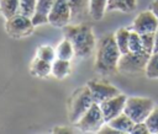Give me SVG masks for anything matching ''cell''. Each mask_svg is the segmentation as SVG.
<instances>
[{
    "instance_id": "cell-27",
    "label": "cell",
    "mask_w": 158,
    "mask_h": 134,
    "mask_svg": "<svg viewBox=\"0 0 158 134\" xmlns=\"http://www.w3.org/2000/svg\"><path fill=\"white\" fill-rule=\"evenodd\" d=\"M141 38H142L143 49L149 52V53H153V48H154V32L141 34Z\"/></svg>"
},
{
    "instance_id": "cell-26",
    "label": "cell",
    "mask_w": 158,
    "mask_h": 134,
    "mask_svg": "<svg viewBox=\"0 0 158 134\" xmlns=\"http://www.w3.org/2000/svg\"><path fill=\"white\" fill-rule=\"evenodd\" d=\"M37 57L41 58V59H43V60H46V61L52 63L54 60V50L49 45H41L38 48Z\"/></svg>"
},
{
    "instance_id": "cell-21",
    "label": "cell",
    "mask_w": 158,
    "mask_h": 134,
    "mask_svg": "<svg viewBox=\"0 0 158 134\" xmlns=\"http://www.w3.org/2000/svg\"><path fill=\"white\" fill-rule=\"evenodd\" d=\"M57 58L60 59H65V60H70L75 54H74V48L73 44L70 43L69 39L64 38L57 47V52H56Z\"/></svg>"
},
{
    "instance_id": "cell-25",
    "label": "cell",
    "mask_w": 158,
    "mask_h": 134,
    "mask_svg": "<svg viewBox=\"0 0 158 134\" xmlns=\"http://www.w3.org/2000/svg\"><path fill=\"white\" fill-rule=\"evenodd\" d=\"M144 123L148 127L149 133L158 134V107H154L152 109V112L149 113V116L147 117Z\"/></svg>"
},
{
    "instance_id": "cell-2",
    "label": "cell",
    "mask_w": 158,
    "mask_h": 134,
    "mask_svg": "<svg viewBox=\"0 0 158 134\" xmlns=\"http://www.w3.org/2000/svg\"><path fill=\"white\" fill-rule=\"evenodd\" d=\"M63 33L70 41L78 58H88L95 48V37L89 23H74L63 27Z\"/></svg>"
},
{
    "instance_id": "cell-23",
    "label": "cell",
    "mask_w": 158,
    "mask_h": 134,
    "mask_svg": "<svg viewBox=\"0 0 158 134\" xmlns=\"http://www.w3.org/2000/svg\"><path fill=\"white\" fill-rule=\"evenodd\" d=\"M36 2H37V0H20L19 14L27 16V17H32L35 14Z\"/></svg>"
},
{
    "instance_id": "cell-22",
    "label": "cell",
    "mask_w": 158,
    "mask_h": 134,
    "mask_svg": "<svg viewBox=\"0 0 158 134\" xmlns=\"http://www.w3.org/2000/svg\"><path fill=\"white\" fill-rule=\"evenodd\" d=\"M144 73L148 79H158V52H153L151 54Z\"/></svg>"
},
{
    "instance_id": "cell-6",
    "label": "cell",
    "mask_w": 158,
    "mask_h": 134,
    "mask_svg": "<svg viewBox=\"0 0 158 134\" xmlns=\"http://www.w3.org/2000/svg\"><path fill=\"white\" fill-rule=\"evenodd\" d=\"M105 118L102 114V111L100 108V104L94 102L89 109L83 114V117L75 123L77 128L80 132L84 133H95L99 132L100 128L105 124Z\"/></svg>"
},
{
    "instance_id": "cell-16",
    "label": "cell",
    "mask_w": 158,
    "mask_h": 134,
    "mask_svg": "<svg viewBox=\"0 0 158 134\" xmlns=\"http://www.w3.org/2000/svg\"><path fill=\"white\" fill-rule=\"evenodd\" d=\"M130 33L131 30L126 27H121L115 32V41L117 43V47L121 52V54H125L128 50V41H130Z\"/></svg>"
},
{
    "instance_id": "cell-3",
    "label": "cell",
    "mask_w": 158,
    "mask_h": 134,
    "mask_svg": "<svg viewBox=\"0 0 158 134\" xmlns=\"http://www.w3.org/2000/svg\"><path fill=\"white\" fill-rule=\"evenodd\" d=\"M93 103L94 101L89 87L88 86L79 87L72 95L69 101V120L75 124Z\"/></svg>"
},
{
    "instance_id": "cell-1",
    "label": "cell",
    "mask_w": 158,
    "mask_h": 134,
    "mask_svg": "<svg viewBox=\"0 0 158 134\" xmlns=\"http://www.w3.org/2000/svg\"><path fill=\"white\" fill-rule=\"evenodd\" d=\"M121 52L115 41V34L107 33L102 36L96 45L95 70L101 75H109L117 70Z\"/></svg>"
},
{
    "instance_id": "cell-24",
    "label": "cell",
    "mask_w": 158,
    "mask_h": 134,
    "mask_svg": "<svg viewBox=\"0 0 158 134\" xmlns=\"http://www.w3.org/2000/svg\"><path fill=\"white\" fill-rule=\"evenodd\" d=\"M128 50L130 52H141V50H143V44H142L141 34L135 32L133 30H131V33H130Z\"/></svg>"
},
{
    "instance_id": "cell-13",
    "label": "cell",
    "mask_w": 158,
    "mask_h": 134,
    "mask_svg": "<svg viewBox=\"0 0 158 134\" xmlns=\"http://www.w3.org/2000/svg\"><path fill=\"white\" fill-rule=\"evenodd\" d=\"M72 17L74 23H80V20L89 12V0H68Z\"/></svg>"
},
{
    "instance_id": "cell-9",
    "label": "cell",
    "mask_w": 158,
    "mask_h": 134,
    "mask_svg": "<svg viewBox=\"0 0 158 134\" xmlns=\"http://www.w3.org/2000/svg\"><path fill=\"white\" fill-rule=\"evenodd\" d=\"M88 87L91 92L93 96V101L96 103H101L107 98H111L116 95H118V90L112 86L111 84L106 82V81H98V80H93L88 82Z\"/></svg>"
},
{
    "instance_id": "cell-5",
    "label": "cell",
    "mask_w": 158,
    "mask_h": 134,
    "mask_svg": "<svg viewBox=\"0 0 158 134\" xmlns=\"http://www.w3.org/2000/svg\"><path fill=\"white\" fill-rule=\"evenodd\" d=\"M151 54L152 53H149L144 49L141 52H127L125 54H121L118 64H117V70L121 73L144 71Z\"/></svg>"
},
{
    "instance_id": "cell-31",
    "label": "cell",
    "mask_w": 158,
    "mask_h": 134,
    "mask_svg": "<svg viewBox=\"0 0 158 134\" xmlns=\"http://www.w3.org/2000/svg\"><path fill=\"white\" fill-rule=\"evenodd\" d=\"M53 132H56V133H57V132H65V133H72L73 130H70V129H54Z\"/></svg>"
},
{
    "instance_id": "cell-14",
    "label": "cell",
    "mask_w": 158,
    "mask_h": 134,
    "mask_svg": "<svg viewBox=\"0 0 158 134\" xmlns=\"http://www.w3.org/2000/svg\"><path fill=\"white\" fill-rule=\"evenodd\" d=\"M112 128H115L116 130H118L120 133H131L135 125V122L125 113L122 112L121 114H118L117 117L112 118L111 120L107 122Z\"/></svg>"
},
{
    "instance_id": "cell-19",
    "label": "cell",
    "mask_w": 158,
    "mask_h": 134,
    "mask_svg": "<svg viewBox=\"0 0 158 134\" xmlns=\"http://www.w3.org/2000/svg\"><path fill=\"white\" fill-rule=\"evenodd\" d=\"M69 69H70L69 60L56 58L52 61V74L57 79H63L64 76H67L69 73Z\"/></svg>"
},
{
    "instance_id": "cell-28",
    "label": "cell",
    "mask_w": 158,
    "mask_h": 134,
    "mask_svg": "<svg viewBox=\"0 0 158 134\" xmlns=\"http://www.w3.org/2000/svg\"><path fill=\"white\" fill-rule=\"evenodd\" d=\"M131 133H133V134H149V130H148V127L146 125L144 122H139V123H135Z\"/></svg>"
},
{
    "instance_id": "cell-4",
    "label": "cell",
    "mask_w": 158,
    "mask_h": 134,
    "mask_svg": "<svg viewBox=\"0 0 158 134\" xmlns=\"http://www.w3.org/2000/svg\"><path fill=\"white\" fill-rule=\"evenodd\" d=\"M154 108V103L151 98L146 97H127L123 112L135 122H144L152 109Z\"/></svg>"
},
{
    "instance_id": "cell-12",
    "label": "cell",
    "mask_w": 158,
    "mask_h": 134,
    "mask_svg": "<svg viewBox=\"0 0 158 134\" xmlns=\"http://www.w3.org/2000/svg\"><path fill=\"white\" fill-rule=\"evenodd\" d=\"M54 1L56 0H37L35 14L31 17L32 23L35 25V27L48 22V15L52 10V6H53Z\"/></svg>"
},
{
    "instance_id": "cell-15",
    "label": "cell",
    "mask_w": 158,
    "mask_h": 134,
    "mask_svg": "<svg viewBox=\"0 0 158 134\" xmlns=\"http://www.w3.org/2000/svg\"><path fill=\"white\" fill-rule=\"evenodd\" d=\"M109 0H89V15L99 21L104 17V14L107 9Z\"/></svg>"
},
{
    "instance_id": "cell-10",
    "label": "cell",
    "mask_w": 158,
    "mask_h": 134,
    "mask_svg": "<svg viewBox=\"0 0 158 134\" xmlns=\"http://www.w3.org/2000/svg\"><path fill=\"white\" fill-rule=\"evenodd\" d=\"M157 28H158V18L154 16V14L151 10L139 12L132 23V30L139 34L156 32Z\"/></svg>"
},
{
    "instance_id": "cell-29",
    "label": "cell",
    "mask_w": 158,
    "mask_h": 134,
    "mask_svg": "<svg viewBox=\"0 0 158 134\" xmlns=\"http://www.w3.org/2000/svg\"><path fill=\"white\" fill-rule=\"evenodd\" d=\"M153 14L154 16L158 18V0H153L151 4H149V7H148Z\"/></svg>"
},
{
    "instance_id": "cell-18",
    "label": "cell",
    "mask_w": 158,
    "mask_h": 134,
    "mask_svg": "<svg viewBox=\"0 0 158 134\" xmlns=\"http://www.w3.org/2000/svg\"><path fill=\"white\" fill-rule=\"evenodd\" d=\"M136 7V0H109L107 11L118 10L122 12H131Z\"/></svg>"
},
{
    "instance_id": "cell-8",
    "label": "cell",
    "mask_w": 158,
    "mask_h": 134,
    "mask_svg": "<svg viewBox=\"0 0 158 134\" xmlns=\"http://www.w3.org/2000/svg\"><path fill=\"white\" fill-rule=\"evenodd\" d=\"M72 17L68 0H56L48 15V22L56 27H64Z\"/></svg>"
},
{
    "instance_id": "cell-20",
    "label": "cell",
    "mask_w": 158,
    "mask_h": 134,
    "mask_svg": "<svg viewBox=\"0 0 158 134\" xmlns=\"http://www.w3.org/2000/svg\"><path fill=\"white\" fill-rule=\"evenodd\" d=\"M20 0H0V12L5 18H10L19 14Z\"/></svg>"
},
{
    "instance_id": "cell-7",
    "label": "cell",
    "mask_w": 158,
    "mask_h": 134,
    "mask_svg": "<svg viewBox=\"0 0 158 134\" xmlns=\"http://www.w3.org/2000/svg\"><path fill=\"white\" fill-rule=\"evenodd\" d=\"M6 32L14 38H22L32 33L35 25L32 23L31 17L23 16L21 14H16L10 18H6L5 23Z\"/></svg>"
},
{
    "instance_id": "cell-30",
    "label": "cell",
    "mask_w": 158,
    "mask_h": 134,
    "mask_svg": "<svg viewBox=\"0 0 158 134\" xmlns=\"http://www.w3.org/2000/svg\"><path fill=\"white\" fill-rule=\"evenodd\" d=\"M153 52H158V28L154 32V48Z\"/></svg>"
},
{
    "instance_id": "cell-11",
    "label": "cell",
    "mask_w": 158,
    "mask_h": 134,
    "mask_svg": "<svg viewBox=\"0 0 158 134\" xmlns=\"http://www.w3.org/2000/svg\"><path fill=\"white\" fill-rule=\"evenodd\" d=\"M126 100H127V96L118 93V95H116L111 98H107L100 103V108L102 111V114H104L106 123L123 112Z\"/></svg>"
},
{
    "instance_id": "cell-17",
    "label": "cell",
    "mask_w": 158,
    "mask_h": 134,
    "mask_svg": "<svg viewBox=\"0 0 158 134\" xmlns=\"http://www.w3.org/2000/svg\"><path fill=\"white\" fill-rule=\"evenodd\" d=\"M31 71L32 74H35L36 76L40 77H46L49 73H52V63L46 61L41 58H36L31 65Z\"/></svg>"
}]
</instances>
